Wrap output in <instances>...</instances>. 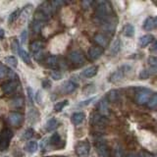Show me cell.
I'll list each match as a JSON object with an SVG mask.
<instances>
[{
    "label": "cell",
    "instance_id": "cell-43",
    "mask_svg": "<svg viewBox=\"0 0 157 157\" xmlns=\"http://www.w3.org/2000/svg\"><path fill=\"white\" fill-rule=\"evenodd\" d=\"M43 57H44V52H43V50L38 51V52L33 54V58L36 59V61H41L42 59H43Z\"/></svg>",
    "mask_w": 157,
    "mask_h": 157
},
{
    "label": "cell",
    "instance_id": "cell-26",
    "mask_svg": "<svg viewBox=\"0 0 157 157\" xmlns=\"http://www.w3.org/2000/svg\"><path fill=\"white\" fill-rule=\"evenodd\" d=\"M19 55L20 57H21L22 60L27 64V65H31V56L29 55V53L26 51V50H24V49H20L19 50Z\"/></svg>",
    "mask_w": 157,
    "mask_h": 157
},
{
    "label": "cell",
    "instance_id": "cell-49",
    "mask_svg": "<svg viewBox=\"0 0 157 157\" xmlns=\"http://www.w3.org/2000/svg\"><path fill=\"white\" fill-rule=\"evenodd\" d=\"M94 100V98H90V99H87V100H85V101H82L81 103H78V106H86V105H90V103Z\"/></svg>",
    "mask_w": 157,
    "mask_h": 157
},
{
    "label": "cell",
    "instance_id": "cell-13",
    "mask_svg": "<svg viewBox=\"0 0 157 157\" xmlns=\"http://www.w3.org/2000/svg\"><path fill=\"white\" fill-rule=\"evenodd\" d=\"M102 54H103V48L99 46H92L90 47V51H88V55H90V59H92V60H96Z\"/></svg>",
    "mask_w": 157,
    "mask_h": 157
},
{
    "label": "cell",
    "instance_id": "cell-46",
    "mask_svg": "<svg viewBox=\"0 0 157 157\" xmlns=\"http://www.w3.org/2000/svg\"><path fill=\"white\" fill-rule=\"evenodd\" d=\"M147 62L150 65V67H154L156 68V63H157V60H156V57L154 56H150L148 59H147Z\"/></svg>",
    "mask_w": 157,
    "mask_h": 157
},
{
    "label": "cell",
    "instance_id": "cell-34",
    "mask_svg": "<svg viewBox=\"0 0 157 157\" xmlns=\"http://www.w3.org/2000/svg\"><path fill=\"white\" fill-rule=\"evenodd\" d=\"M43 23L42 22H38V21H33V25H32V29L34 33H40V31L43 28Z\"/></svg>",
    "mask_w": 157,
    "mask_h": 157
},
{
    "label": "cell",
    "instance_id": "cell-50",
    "mask_svg": "<svg viewBox=\"0 0 157 157\" xmlns=\"http://www.w3.org/2000/svg\"><path fill=\"white\" fill-rule=\"evenodd\" d=\"M42 86L44 88H50L51 87V82L48 80H44L42 82Z\"/></svg>",
    "mask_w": 157,
    "mask_h": 157
},
{
    "label": "cell",
    "instance_id": "cell-9",
    "mask_svg": "<svg viewBox=\"0 0 157 157\" xmlns=\"http://www.w3.org/2000/svg\"><path fill=\"white\" fill-rule=\"evenodd\" d=\"M129 68L128 66H124V67H122L121 69H119V70H117L115 71L114 73L112 74V75L110 76L109 78V81L112 82H120L122 81V78H124L125 76V74L127 73V69Z\"/></svg>",
    "mask_w": 157,
    "mask_h": 157
},
{
    "label": "cell",
    "instance_id": "cell-12",
    "mask_svg": "<svg viewBox=\"0 0 157 157\" xmlns=\"http://www.w3.org/2000/svg\"><path fill=\"white\" fill-rule=\"evenodd\" d=\"M69 58H70V60L75 64H82L83 61H85V57H83L82 53L78 50L72 51L70 53V55H69Z\"/></svg>",
    "mask_w": 157,
    "mask_h": 157
},
{
    "label": "cell",
    "instance_id": "cell-8",
    "mask_svg": "<svg viewBox=\"0 0 157 157\" xmlns=\"http://www.w3.org/2000/svg\"><path fill=\"white\" fill-rule=\"evenodd\" d=\"M78 88V83L74 82L73 80L67 81L61 86V92L65 93V94H69V93L74 92Z\"/></svg>",
    "mask_w": 157,
    "mask_h": 157
},
{
    "label": "cell",
    "instance_id": "cell-1",
    "mask_svg": "<svg viewBox=\"0 0 157 157\" xmlns=\"http://www.w3.org/2000/svg\"><path fill=\"white\" fill-rule=\"evenodd\" d=\"M112 13V7L111 4L105 1V0H101L98 1L96 4V17L101 20V21L105 22L109 20L110 14Z\"/></svg>",
    "mask_w": 157,
    "mask_h": 157
},
{
    "label": "cell",
    "instance_id": "cell-25",
    "mask_svg": "<svg viewBox=\"0 0 157 157\" xmlns=\"http://www.w3.org/2000/svg\"><path fill=\"white\" fill-rule=\"evenodd\" d=\"M123 33H124V36L127 37H132L135 34V27L131 24H128L124 27L123 29Z\"/></svg>",
    "mask_w": 157,
    "mask_h": 157
},
{
    "label": "cell",
    "instance_id": "cell-53",
    "mask_svg": "<svg viewBox=\"0 0 157 157\" xmlns=\"http://www.w3.org/2000/svg\"><path fill=\"white\" fill-rule=\"evenodd\" d=\"M156 50V42L153 43V46L150 48V51H155Z\"/></svg>",
    "mask_w": 157,
    "mask_h": 157
},
{
    "label": "cell",
    "instance_id": "cell-42",
    "mask_svg": "<svg viewBox=\"0 0 157 157\" xmlns=\"http://www.w3.org/2000/svg\"><path fill=\"white\" fill-rule=\"evenodd\" d=\"M12 104H13L14 107L19 108V107L23 106V104H24V100L22 99V98H17V99H14V100L12 101Z\"/></svg>",
    "mask_w": 157,
    "mask_h": 157
},
{
    "label": "cell",
    "instance_id": "cell-30",
    "mask_svg": "<svg viewBox=\"0 0 157 157\" xmlns=\"http://www.w3.org/2000/svg\"><path fill=\"white\" fill-rule=\"evenodd\" d=\"M115 28H116V24L112 21H105L103 23L102 29L106 32H114Z\"/></svg>",
    "mask_w": 157,
    "mask_h": 157
},
{
    "label": "cell",
    "instance_id": "cell-38",
    "mask_svg": "<svg viewBox=\"0 0 157 157\" xmlns=\"http://www.w3.org/2000/svg\"><path fill=\"white\" fill-rule=\"evenodd\" d=\"M63 5H64V2L61 1V0H54V1L50 2V6L52 10H57L61 6H63Z\"/></svg>",
    "mask_w": 157,
    "mask_h": 157
},
{
    "label": "cell",
    "instance_id": "cell-29",
    "mask_svg": "<svg viewBox=\"0 0 157 157\" xmlns=\"http://www.w3.org/2000/svg\"><path fill=\"white\" fill-rule=\"evenodd\" d=\"M62 140H61V136L58 132H55L54 135H52L51 137H49V144L53 146H58L59 144H60Z\"/></svg>",
    "mask_w": 157,
    "mask_h": 157
},
{
    "label": "cell",
    "instance_id": "cell-18",
    "mask_svg": "<svg viewBox=\"0 0 157 157\" xmlns=\"http://www.w3.org/2000/svg\"><path fill=\"white\" fill-rule=\"evenodd\" d=\"M155 71H156V68H154V67H150L148 69H144V70H141L140 73V78H141V80H147L150 76L155 74Z\"/></svg>",
    "mask_w": 157,
    "mask_h": 157
},
{
    "label": "cell",
    "instance_id": "cell-45",
    "mask_svg": "<svg viewBox=\"0 0 157 157\" xmlns=\"http://www.w3.org/2000/svg\"><path fill=\"white\" fill-rule=\"evenodd\" d=\"M20 38H21V43L22 44H25V43L27 42V39H28V31H27V29L23 31V33H21V36H20Z\"/></svg>",
    "mask_w": 157,
    "mask_h": 157
},
{
    "label": "cell",
    "instance_id": "cell-51",
    "mask_svg": "<svg viewBox=\"0 0 157 157\" xmlns=\"http://www.w3.org/2000/svg\"><path fill=\"white\" fill-rule=\"evenodd\" d=\"M139 156L140 157H155L154 154H151V153H149V152H145V151L140 152V154Z\"/></svg>",
    "mask_w": 157,
    "mask_h": 157
},
{
    "label": "cell",
    "instance_id": "cell-36",
    "mask_svg": "<svg viewBox=\"0 0 157 157\" xmlns=\"http://www.w3.org/2000/svg\"><path fill=\"white\" fill-rule=\"evenodd\" d=\"M20 12H21V10L17 9V10H15L14 12H12L11 14H10L9 18H8V23L12 24V23H14L15 21H16V20L20 17Z\"/></svg>",
    "mask_w": 157,
    "mask_h": 157
},
{
    "label": "cell",
    "instance_id": "cell-6",
    "mask_svg": "<svg viewBox=\"0 0 157 157\" xmlns=\"http://www.w3.org/2000/svg\"><path fill=\"white\" fill-rule=\"evenodd\" d=\"M108 124V120L107 118L100 115L99 113H94L91 116V125L94 127H105Z\"/></svg>",
    "mask_w": 157,
    "mask_h": 157
},
{
    "label": "cell",
    "instance_id": "cell-7",
    "mask_svg": "<svg viewBox=\"0 0 157 157\" xmlns=\"http://www.w3.org/2000/svg\"><path fill=\"white\" fill-rule=\"evenodd\" d=\"M9 123L14 127H19L24 121V116L19 112H11L8 115Z\"/></svg>",
    "mask_w": 157,
    "mask_h": 157
},
{
    "label": "cell",
    "instance_id": "cell-40",
    "mask_svg": "<svg viewBox=\"0 0 157 157\" xmlns=\"http://www.w3.org/2000/svg\"><path fill=\"white\" fill-rule=\"evenodd\" d=\"M94 90H95V86H92V85H88V86H85V88H83L82 92L85 93V94H90V93L94 92Z\"/></svg>",
    "mask_w": 157,
    "mask_h": 157
},
{
    "label": "cell",
    "instance_id": "cell-44",
    "mask_svg": "<svg viewBox=\"0 0 157 157\" xmlns=\"http://www.w3.org/2000/svg\"><path fill=\"white\" fill-rule=\"evenodd\" d=\"M51 78H53V80H55V81H59V80H61L62 78V74L60 72H58V71H54L51 73Z\"/></svg>",
    "mask_w": 157,
    "mask_h": 157
},
{
    "label": "cell",
    "instance_id": "cell-17",
    "mask_svg": "<svg viewBox=\"0 0 157 157\" xmlns=\"http://www.w3.org/2000/svg\"><path fill=\"white\" fill-rule=\"evenodd\" d=\"M94 41L99 45V47H106L108 45V38L102 33H97L94 36Z\"/></svg>",
    "mask_w": 157,
    "mask_h": 157
},
{
    "label": "cell",
    "instance_id": "cell-32",
    "mask_svg": "<svg viewBox=\"0 0 157 157\" xmlns=\"http://www.w3.org/2000/svg\"><path fill=\"white\" fill-rule=\"evenodd\" d=\"M68 104H69V101H68V100L59 101V102L56 103L55 105H54V111H55V112H60V111H62Z\"/></svg>",
    "mask_w": 157,
    "mask_h": 157
},
{
    "label": "cell",
    "instance_id": "cell-10",
    "mask_svg": "<svg viewBox=\"0 0 157 157\" xmlns=\"http://www.w3.org/2000/svg\"><path fill=\"white\" fill-rule=\"evenodd\" d=\"M18 88V83L16 81H10L8 82H5L2 86V90L5 94H12Z\"/></svg>",
    "mask_w": 157,
    "mask_h": 157
},
{
    "label": "cell",
    "instance_id": "cell-27",
    "mask_svg": "<svg viewBox=\"0 0 157 157\" xmlns=\"http://www.w3.org/2000/svg\"><path fill=\"white\" fill-rule=\"evenodd\" d=\"M43 46H44V44L42 41H34L32 43V45H31V50H32L33 54H34L38 51L43 50Z\"/></svg>",
    "mask_w": 157,
    "mask_h": 157
},
{
    "label": "cell",
    "instance_id": "cell-28",
    "mask_svg": "<svg viewBox=\"0 0 157 157\" xmlns=\"http://www.w3.org/2000/svg\"><path fill=\"white\" fill-rule=\"evenodd\" d=\"M29 121L33 123V124H34L36 122H37L38 118H39V114L36 109H31L29 112Z\"/></svg>",
    "mask_w": 157,
    "mask_h": 157
},
{
    "label": "cell",
    "instance_id": "cell-11",
    "mask_svg": "<svg viewBox=\"0 0 157 157\" xmlns=\"http://www.w3.org/2000/svg\"><path fill=\"white\" fill-rule=\"evenodd\" d=\"M108 104H109V102L107 101L106 97L104 96L103 98L99 100L98 102V110H99V114L102 115V116H107L109 114V108H108Z\"/></svg>",
    "mask_w": 157,
    "mask_h": 157
},
{
    "label": "cell",
    "instance_id": "cell-20",
    "mask_svg": "<svg viewBox=\"0 0 157 157\" xmlns=\"http://www.w3.org/2000/svg\"><path fill=\"white\" fill-rule=\"evenodd\" d=\"M86 118V115L83 114L82 112H77V113H74L72 115V118H71V121L73 122V124L75 125H80L83 122Z\"/></svg>",
    "mask_w": 157,
    "mask_h": 157
},
{
    "label": "cell",
    "instance_id": "cell-4",
    "mask_svg": "<svg viewBox=\"0 0 157 157\" xmlns=\"http://www.w3.org/2000/svg\"><path fill=\"white\" fill-rule=\"evenodd\" d=\"M96 151L100 157H109L110 150L106 141L104 140H97L96 141Z\"/></svg>",
    "mask_w": 157,
    "mask_h": 157
},
{
    "label": "cell",
    "instance_id": "cell-5",
    "mask_svg": "<svg viewBox=\"0 0 157 157\" xmlns=\"http://www.w3.org/2000/svg\"><path fill=\"white\" fill-rule=\"evenodd\" d=\"M152 96V93L150 90H142L140 91H139L136 93V102L139 103L140 105H144V104H146L148 100L150 99V97Z\"/></svg>",
    "mask_w": 157,
    "mask_h": 157
},
{
    "label": "cell",
    "instance_id": "cell-54",
    "mask_svg": "<svg viewBox=\"0 0 157 157\" xmlns=\"http://www.w3.org/2000/svg\"><path fill=\"white\" fill-rule=\"evenodd\" d=\"M126 157H140L139 155H136V154H129L128 156H126Z\"/></svg>",
    "mask_w": 157,
    "mask_h": 157
},
{
    "label": "cell",
    "instance_id": "cell-35",
    "mask_svg": "<svg viewBox=\"0 0 157 157\" xmlns=\"http://www.w3.org/2000/svg\"><path fill=\"white\" fill-rule=\"evenodd\" d=\"M10 73H11V71H10L6 66L0 64V80L10 76Z\"/></svg>",
    "mask_w": 157,
    "mask_h": 157
},
{
    "label": "cell",
    "instance_id": "cell-52",
    "mask_svg": "<svg viewBox=\"0 0 157 157\" xmlns=\"http://www.w3.org/2000/svg\"><path fill=\"white\" fill-rule=\"evenodd\" d=\"M5 36V32L3 29H0V38H3Z\"/></svg>",
    "mask_w": 157,
    "mask_h": 157
},
{
    "label": "cell",
    "instance_id": "cell-23",
    "mask_svg": "<svg viewBox=\"0 0 157 157\" xmlns=\"http://www.w3.org/2000/svg\"><path fill=\"white\" fill-rule=\"evenodd\" d=\"M121 45H122V43H121V40L119 38H116L114 41H113L112 43V45L110 47V54L111 55H116V54L119 53L120 51V49H121Z\"/></svg>",
    "mask_w": 157,
    "mask_h": 157
},
{
    "label": "cell",
    "instance_id": "cell-47",
    "mask_svg": "<svg viewBox=\"0 0 157 157\" xmlns=\"http://www.w3.org/2000/svg\"><path fill=\"white\" fill-rule=\"evenodd\" d=\"M48 144H49V139L48 137H44V139H42L40 141V148L45 149V147L48 145Z\"/></svg>",
    "mask_w": 157,
    "mask_h": 157
},
{
    "label": "cell",
    "instance_id": "cell-31",
    "mask_svg": "<svg viewBox=\"0 0 157 157\" xmlns=\"http://www.w3.org/2000/svg\"><path fill=\"white\" fill-rule=\"evenodd\" d=\"M5 63H7L10 67L12 68H17L18 67V60L16 57L14 56H8V57H5L4 59Z\"/></svg>",
    "mask_w": 157,
    "mask_h": 157
},
{
    "label": "cell",
    "instance_id": "cell-21",
    "mask_svg": "<svg viewBox=\"0 0 157 157\" xmlns=\"http://www.w3.org/2000/svg\"><path fill=\"white\" fill-rule=\"evenodd\" d=\"M33 6L32 4H28L23 8L22 11L20 12V17L22 18V20H27L29 16H31V14L33 12Z\"/></svg>",
    "mask_w": 157,
    "mask_h": 157
},
{
    "label": "cell",
    "instance_id": "cell-39",
    "mask_svg": "<svg viewBox=\"0 0 157 157\" xmlns=\"http://www.w3.org/2000/svg\"><path fill=\"white\" fill-rule=\"evenodd\" d=\"M11 46H12V51L14 54H17L19 53V50H20V47H19V41L17 39H13L12 42H11Z\"/></svg>",
    "mask_w": 157,
    "mask_h": 157
},
{
    "label": "cell",
    "instance_id": "cell-48",
    "mask_svg": "<svg viewBox=\"0 0 157 157\" xmlns=\"http://www.w3.org/2000/svg\"><path fill=\"white\" fill-rule=\"evenodd\" d=\"M93 2L90 1V0H86V1H82V8L83 9H88L90 7V5L92 4Z\"/></svg>",
    "mask_w": 157,
    "mask_h": 157
},
{
    "label": "cell",
    "instance_id": "cell-33",
    "mask_svg": "<svg viewBox=\"0 0 157 157\" xmlns=\"http://www.w3.org/2000/svg\"><path fill=\"white\" fill-rule=\"evenodd\" d=\"M47 65L48 67H50V68H56L57 65H58V58L56 56H54V55H51V56H49L47 58Z\"/></svg>",
    "mask_w": 157,
    "mask_h": 157
},
{
    "label": "cell",
    "instance_id": "cell-41",
    "mask_svg": "<svg viewBox=\"0 0 157 157\" xmlns=\"http://www.w3.org/2000/svg\"><path fill=\"white\" fill-rule=\"evenodd\" d=\"M33 129H28L24 132V135H23V137L25 140H29L31 137H33Z\"/></svg>",
    "mask_w": 157,
    "mask_h": 157
},
{
    "label": "cell",
    "instance_id": "cell-3",
    "mask_svg": "<svg viewBox=\"0 0 157 157\" xmlns=\"http://www.w3.org/2000/svg\"><path fill=\"white\" fill-rule=\"evenodd\" d=\"M75 151H76V154L78 157H86L90 152V142L86 141V140L80 141L78 144H77V145L75 147Z\"/></svg>",
    "mask_w": 157,
    "mask_h": 157
},
{
    "label": "cell",
    "instance_id": "cell-24",
    "mask_svg": "<svg viewBox=\"0 0 157 157\" xmlns=\"http://www.w3.org/2000/svg\"><path fill=\"white\" fill-rule=\"evenodd\" d=\"M58 125H59V122H58V120L56 119V118H51V119H49L46 122L45 129L48 132H51L53 130H55L56 128L58 127Z\"/></svg>",
    "mask_w": 157,
    "mask_h": 157
},
{
    "label": "cell",
    "instance_id": "cell-16",
    "mask_svg": "<svg viewBox=\"0 0 157 157\" xmlns=\"http://www.w3.org/2000/svg\"><path fill=\"white\" fill-rule=\"evenodd\" d=\"M152 41H154V36H151V34H145V36H142L141 37H140L139 45L140 47H145Z\"/></svg>",
    "mask_w": 157,
    "mask_h": 157
},
{
    "label": "cell",
    "instance_id": "cell-15",
    "mask_svg": "<svg viewBox=\"0 0 157 157\" xmlns=\"http://www.w3.org/2000/svg\"><path fill=\"white\" fill-rule=\"evenodd\" d=\"M97 73H98V66H96V65L95 66H90V67H88V68L85 69V70L82 71V76L85 78H90L94 77Z\"/></svg>",
    "mask_w": 157,
    "mask_h": 157
},
{
    "label": "cell",
    "instance_id": "cell-2",
    "mask_svg": "<svg viewBox=\"0 0 157 157\" xmlns=\"http://www.w3.org/2000/svg\"><path fill=\"white\" fill-rule=\"evenodd\" d=\"M13 137V132L9 129H5L0 134V151L6 150Z\"/></svg>",
    "mask_w": 157,
    "mask_h": 157
},
{
    "label": "cell",
    "instance_id": "cell-14",
    "mask_svg": "<svg viewBox=\"0 0 157 157\" xmlns=\"http://www.w3.org/2000/svg\"><path fill=\"white\" fill-rule=\"evenodd\" d=\"M144 29L145 31H152L156 27V18L155 17H148L145 19L144 22Z\"/></svg>",
    "mask_w": 157,
    "mask_h": 157
},
{
    "label": "cell",
    "instance_id": "cell-22",
    "mask_svg": "<svg viewBox=\"0 0 157 157\" xmlns=\"http://www.w3.org/2000/svg\"><path fill=\"white\" fill-rule=\"evenodd\" d=\"M105 97H106V99H107L108 102H116L118 99H119L120 93L116 90H109L107 92V94H106Z\"/></svg>",
    "mask_w": 157,
    "mask_h": 157
},
{
    "label": "cell",
    "instance_id": "cell-19",
    "mask_svg": "<svg viewBox=\"0 0 157 157\" xmlns=\"http://www.w3.org/2000/svg\"><path fill=\"white\" fill-rule=\"evenodd\" d=\"M38 149V144H37V141L36 140H29L26 147H25V150H26L28 153H36Z\"/></svg>",
    "mask_w": 157,
    "mask_h": 157
},
{
    "label": "cell",
    "instance_id": "cell-37",
    "mask_svg": "<svg viewBox=\"0 0 157 157\" xmlns=\"http://www.w3.org/2000/svg\"><path fill=\"white\" fill-rule=\"evenodd\" d=\"M146 104L150 108V109H155L156 105H157V96H156L155 93L152 94V96L150 97V99L148 100V102H147Z\"/></svg>",
    "mask_w": 157,
    "mask_h": 157
}]
</instances>
